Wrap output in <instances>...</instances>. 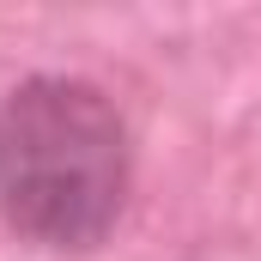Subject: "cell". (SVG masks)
<instances>
[{
    "mask_svg": "<svg viewBox=\"0 0 261 261\" xmlns=\"http://www.w3.org/2000/svg\"><path fill=\"white\" fill-rule=\"evenodd\" d=\"M128 122L91 85L37 73L0 103V219L43 249H91L122 219Z\"/></svg>",
    "mask_w": 261,
    "mask_h": 261,
    "instance_id": "6da1fadb",
    "label": "cell"
}]
</instances>
